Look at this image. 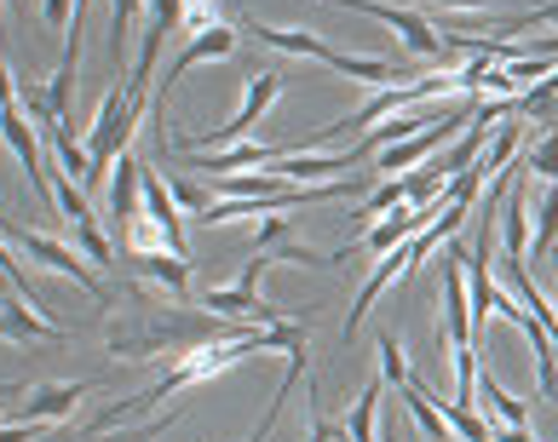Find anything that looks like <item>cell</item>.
<instances>
[{
	"mask_svg": "<svg viewBox=\"0 0 558 442\" xmlns=\"http://www.w3.org/2000/svg\"><path fill=\"white\" fill-rule=\"evenodd\" d=\"M512 156H519V126H501V133H495V144L484 150V161L472 167V173H478V179H501V173H512V167H507Z\"/></svg>",
	"mask_w": 558,
	"mask_h": 442,
	"instance_id": "23",
	"label": "cell"
},
{
	"mask_svg": "<svg viewBox=\"0 0 558 442\" xmlns=\"http://www.w3.org/2000/svg\"><path fill=\"white\" fill-rule=\"evenodd\" d=\"M375 351H380V379H386L391 391H403L409 379H415V373H409V356H403V345L391 340V333H380V345H375Z\"/></svg>",
	"mask_w": 558,
	"mask_h": 442,
	"instance_id": "24",
	"label": "cell"
},
{
	"mask_svg": "<svg viewBox=\"0 0 558 442\" xmlns=\"http://www.w3.org/2000/svg\"><path fill=\"white\" fill-rule=\"evenodd\" d=\"M0 133H7V144H12V156H17V167H24V179L35 184V196L47 201V207H58V189L47 184V161H40V138H35V121L17 110V103H7V121H0Z\"/></svg>",
	"mask_w": 558,
	"mask_h": 442,
	"instance_id": "8",
	"label": "cell"
},
{
	"mask_svg": "<svg viewBox=\"0 0 558 442\" xmlns=\"http://www.w3.org/2000/svg\"><path fill=\"white\" fill-rule=\"evenodd\" d=\"M231 52H236V29H231V24H214V29H202V35L184 40L179 58L168 63V75H161L156 98H150V121L161 115V98H168V93L179 87V75H184V70H196V63H219V58H231Z\"/></svg>",
	"mask_w": 558,
	"mask_h": 442,
	"instance_id": "6",
	"label": "cell"
},
{
	"mask_svg": "<svg viewBox=\"0 0 558 442\" xmlns=\"http://www.w3.org/2000/svg\"><path fill=\"white\" fill-rule=\"evenodd\" d=\"M138 12H144V0H110V52L121 63V75L133 70V24H138Z\"/></svg>",
	"mask_w": 558,
	"mask_h": 442,
	"instance_id": "18",
	"label": "cell"
},
{
	"mask_svg": "<svg viewBox=\"0 0 558 442\" xmlns=\"http://www.w3.org/2000/svg\"><path fill=\"white\" fill-rule=\"evenodd\" d=\"M323 7H345V12H363V17H375V24H386V29H398V40L415 58H444V35H438V24L432 17H421V12H403V7H386V0H323Z\"/></svg>",
	"mask_w": 558,
	"mask_h": 442,
	"instance_id": "4",
	"label": "cell"
},
{
	"mask_svg": "<svg viewBox=\"0 0 558 442\" xmlns=\"http://www.w3.org/2000/svg\"><path fill=\"white\" fill-rule=\"evenodd\" d=\"M530 219H535L530 259H553V253H558V184H547V189H542V201L530 207Z\"/></svg>",
	"mask_w": 558,
	"mask_h": 442,
	"instance_id": "20",
	"label": "cell"
},
{
	"mask_svg": "<svg viewBox=\"0 0 558 442\" xmlns=\"http://www.w3.org/2000/svg\"><path fill=\"white\" fill-rule=\"evenodd\" d=\"M138 115H144V103L121 87V81L98 98V115H93V133H87V156H93L98 179H105V167H116L121 156H128V144L138 133Z\"/></svg>",
	"mask_w": 558,
	"mask_h": 442,
	"instance_id": "2",
	"label": "cell"
},
{
	"mask_svg": "<svg viewBox=\"0 0 558 442\" xmlns=\"http://www.w3.org/2000/svg\"><path fill=\"white\" fill-rule=\"evenodd\" d=\"M7 247L29 253L35 265H47V270H58V277H70L81 293L105 299V282H98L93 270H87V259H75V253H70L64 242H52V236H40V230H29V224H12V219H7Z\"/></svg>",
	"mask_w": 558,
	"mask_h": 442,
	"instance_id": "5",
	"label": "cell"
},
{
	"mask_svg": "<svg viewBox=\"0 0 558 442\" xmlns=\"http://www.w3.org/2000/svg\"><path fill=\"white\" fill-rule=\"evenodd\" d=\"M368 156H375L368 144H357V150H345V156H282V167H271V173H277L282 184H323V179L351 173V167L368 161Z\"/></svg>",
	"mask_w": 558,
	"mask_h": 442,
	"instance_id": "10",
	"label": "cell"
},
{
	"mask_svg": "<svg viewBox=\"0 0 558 442\" xmlns=\"http://www.w3.org/2000/svg\"><path fill=\"white\" fill-rule=\"evenodd\" d=\"M58 207H64L70 224H93V207H87V189H81L75 179L58 173Z\"/></svg>",
	"mask_w": 558,
	"mask_h": 442,
	"instance_id": "25",
	"label": "cell"
},
{
	"mask_svg": "<svg viewBox=\"0 0 558 442\" xmlns=\"http://www.w3.org/2000/svg\"><path fill=\"white\" fill-rule=\"evenodd\" d=\"M58 442H138V437H121V431H81V437H58Z\"/></svg>",
	"mask_w": 558,
	"mask_h": 442,
	"instance_id": "30",
	"label": "cell"
},
{
	"mask_svg": "<svg viewBox=\"0 0 558 442\" xmlns=\"http://www.w3.org/2000/svg\"><path fill=\"white\" fill-rule=\"evenodd\" d=\"M478 403H484V414L495 419V426H519V431L530 426V403H524V396H512L489 368L478 373Z\"/></svg>",
	"mask_w": 558,
	"mask_h": 442,
	"instance_id": "17",
	"label": "cell"
},
{
	"mask_svg": "<svg viewBox=\"0 0 558 442\" xmlns=\"http://www.w3.org/2000/svg\"><path fill=\"white\" fill-rule=\"evenodd\" d=\"M277 93H282V70H259L254 81H247L242 110H236L231 121L208 126V133H196V138H179V150H184V156H202V150H231V144H247V133H254L259 115L277 103Z\"/></svg>",
	"mask_w": 558,
	"mask_h": 442,
	"instance_id": "3",
	"label": "cell"
},
{
	"mask_svg": "<svg viewBox=\"0 0 558 442\" xmlns=\"http://www.w3.org/2000/svg\"><path fill=\"white\" fill-rule=\"evenodd\" d=\"M40 12H47V24H52V29H70V17H75V0H47Z\"/></svg>",
	"mask_w": 558,
	"mask_h": 442,
	"instance_id": "29",
	"label": "cell"
},
{
	"mask_svg": "<svg viewBox=\"0 0 558 442\" xmlns=\"http://www.w3.org/2000/svg\"><path fill=\"white\" fill-rule=\"evenodd\" d=\"M282 156H294V144H231V150H202L196 167L202 173H236V167H265V161H282Z\"/></svg>",
	"mask_w": 558,
	"mask_h": 442,
	"instance_id": "14",
	"label": "cell"
},
{
	"mask_svg": "<svg viewBox=\"0 0 558 442\" xmlns=\"http://www.w3.org/2000/svg\"><path fill=\"white\" fill-rule=\"evenodd\" d=\"M0 328H7V340H17V345H52V340H64V328L47 322V316H40V305H29V299L7 305Z\"/></svg>",
	"mask_w": 558,
	"mask_h": 442,
	"instance_id": "16",
	"label": "cell"
},
{
	"mask_svg": "<svg viewBox=\"0 0 558 442\" xmlns=\"http://www.w3.org/2000/svg\"><path fill=\"white\" fill-rule=\"evenodd\" d=\"M409 201V189H403V179H380L375 189H368V196L357 201V213H351V219H391V213H398V207Z\"/></svg>",
	"mask_w": 558,
	"mask_h": 442,
	"instance_id": "22",
	"label": "cell"
},
{
	"mask_svg": "<svg viewBox=\"0 0 558 442\" xmlns=\"http://www.w3.org/2000/svg\"><path fill=\"white\" fill-rule=\"evenodd\" d=\"M247 322H225V316H202V310H161V305H144L138 316L110 328V351L116 356H184L196 345H219V340H247Z\"/></svg>",
	"mask_w": 558,
	"mask_h": 442,
	"instance_id": "1",
	"label": "cell"
},
{
	"mask_svg": "<svg viewBox=\"0 0 558 442\" xmlns=\"http://www.w3.org/2000/svg\"><path fill=\"white\" fill-rule=\"evenodd\" d=\"M138 270H144V277H150V282H161V287H168L173 293V299H184V287H191V259H179V253H138Z\"/></svg>",
	"mask_w": 558,
	"mask_h": 442,
	"instance_id": "19",
	"label": "cell"
},
{
	"mask_svg": "<svg viewBox=\"0 0 558 442\" xmlns=\"http://www.w3.org/2000/svg\"><path fill=\"white\" fill-rule=\"evenodd\" d=\"M524 167H530V173L542 179V184H558V133H547L542 144H535Z\"/></svg>",
	"mask_w": 558,
	"mask_h": 442,
	"instance_id": "26",
	"label": "cell"
},
{
	"mask_svg": "<svg viewBox=\"0 0 558 442\" xmlns=\"http://www.w3.org/2000/svg\"><path fill=\"white\" fill-rule=\"evenodd\" d=\"M236 29H247L254 40H265V47H277V52H288V58H312V63H328V40H317L312 29H277V24H259V17H242Z\"/></svg>",
	"mask_w": 558,
	"mask_h": 442,
	"instance_id": "12",
	"label": "cell"
},
{
	"mask_svg": "<svg viewBox=\"0 0 558 442\" xmlns=\"http://www.w3.org/2000/svg\"><path fill=\"white\" fill-rule=\"evenodd\" d=\"M110 213L121 224H138L144 219V161L133 150L110 167Z\"/></svg>",
	"mask_w": 558,
	"mask_h": 442,
	"instance_id": "11",
	"label": "cell"
},
{
	"mask_svg": "<svg viewBox=\"0 0 558 442\" xmlns=\"http://www.w3.org/2000/svg\"><path fill=\"white\" fill-rule=\"evenodd\" d=\"M312 442H328V414H323L317 396H312Z\"/></svg>",
	"mask_w": 558,
	"mask_h": 442,
	"instance_id": "32",
	"label": "cell"
},
{
	"mask_svg": "<svg viewBox=\"0 0 558 442\" xmlns=\"http://www.w3.org/2000/svg\"><path fill=\"white\" fill-rule=\"evenodd\" d=\"M432 7H444V12H484V7H495V0H432Z\"/></svg>",
	"mask_w": 558,
	"mask_h": 442,
	"instance_id": "31",
	"label": "cell"
},
{
	"mask_svg": "<svg viewBox=\"0 0 558 442\" xmlns=\"http://www.w3.org/2000/svg\"><path fill=\"white\" fill-rule=\"evenodd\" d=\"M495 442H535V437H530V426L524 431L519 426H495Z\"/></svg>",
	"mask_w": 558,
	"mask_h": 442,
	"instance_id": "33",
	"label": "cell"
},
{
	"mask_svg": "<svg viewBox=\"0 0 558 442\" xmlns=\"http://www.w3.org/2000/svg\"><path fill=\"white\" fill-rule=\"evenodd\" d=\"M87 396V379H70V385H29V391H17V408L12 419L17 426H58V419H70L75 403Z\"/></svg>",
	"mask_w": 558,
	"mask_h": 442,
	"instance_id": "7",
	"label": "cell"
},
{
	"mask_svg": "<svg viewBox=\"0 0 558 442\" xmlns=\"http://www.w3.org/2000/svg\"><path fill=\"white\" fill-rule=\"evenodd\" d=\"M398 403H403V408H409V419H415V426L426 431V442H461V437H454V426L444 419V403L426 391V379H421V373L398 391Z\"/></svg>",
	"mask_w": 558,
	"mask_h": 442,
	"instance_id": "13",
	"label": "cell"
},
{
	"mask_svg": "<svg viewBox=\"0 0 558 442\" xmlns=\"http://www.w3.org/2000/svg\"><path fill=\"white\" fill-rule=\"evenodd\" d=\"M75 242H81V253H87V259H98V265L116 259V247H110V236H105L98 224H75Z\"/></svg>",
	"mask_w": 558,
	"mask_h": 442,
	"instance_id": "27",
	"label": "cell"
},
{
	"mask_svg": "<svg viewBox=\"0 0 558 442\" xmlns=\"http://www.w3.org/2000/svg\"><path fill=\"white\" fill-rule=\"evenodd\" d=\"M535 24H558V0H542V7L519 12V17H512V24H501V29H535Z\"/></svg>",
	"mask_w": 558,
	"mask_h": 442,
	"instance_id": "28",
	"label": "cell"
},
{
	"mask_svg": "<svg viewBox=\"0 0 558 442\" xmlns=\"http://www.w3.org/2000/svg\"><path fill=\"white\" fill-rule=\"evenodd\" d=\"M328 70H340V75H357V81H368V87H415L409 81V70L403 63H391V58H357V52H328Z\"/></svg>",
	"mask_w": 558,
	"mask_h": 442,
	"instance_id": "15",
	"label": "cell"
},
{
	"mask_svg": "<svg viewBox=\"0 0 558 442\" xmlns=\"http://www.w3.org/2000/svg\"><path fill=\"white\" fill-rule=\"evenodd\" d=\"M530 242H535V219H530L524 167H519V179H512L507 201H501V259H530Z\"/></svg>",
	"mask_w": 558,
	"mask_h": 442,
	"instance_id": "9",
	"label": "cell"
},
{
	"mask_svg": "<svg viewBox=\"0 0 558 442\" xmlns=\"http://www.w3.org/2000/svg\"><path fill=\"white\" fill-rule=\"evenodd\" d=\"M386 391H391V385H386L380 373L363 385V396H357V403H351V414H345V442H375V408H380Z\"/></svg>",
	"mask_w": 558,
	"mask_h": 442,
	"instance_id": "21",
	"label": "cell"
}]
</instances>
